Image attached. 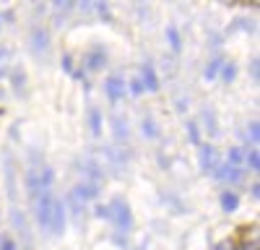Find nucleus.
Instances as JSON below:
<instances>
[{"label": "nucleus", "instance_id": "obj_1", "mask_svg": "<svg viewBox=\"0 0 260 250\" xmlns=\"http://www.w3.org/2000/svg\"><path fill=\"white\" fill-rule=\"evenodd\" d=\"M110 208H112V222L117 224V232H120V235H127L130 229H133V214H130L127 201L115 198V201L110 203Z\"/></svg>", "mask_w": 260, "mask_h": 250}, {"label": "nucleus", "instance_id": "obj_2", "mask_svg": "<svg viewBox=\"0 0 260 250\" xmlns=\"http://www.w3.org/2000/svg\"><path fill=\"white\" fill-rule=\"evenodd\" d=\"M198 159H201V172H216V167H219V154H216L213 146L208 143H201L198 146Z\"/></svg>", "mask_w": 260, "mask_h": 250}, {"label": "nucleus", "instance_id": "obj_3", "mask_svg": "<svg viewBox=\"0 0 260 250\" xmlns=\"http://www.w3.org/2000/svg\"><path fill=\"white\" fill-rule=\"evenodd\" d=\"M50 232L60 237L65 232V203L60 198L52 201V214H50Z\"/></svg>", "mask_w": 260, "mask_h": 250}, {"label": "nucleus", "instance_id": "obj_4", "mask_svg": "<svg viewBox=\"0 0 260 250\" xmlns=\"http://www.w3.org/2000/svg\"><path fill=\"white\" fill-rule=\"evenodd\" d=\"M104 91H107V97H110L112 104H117L125 97V91H127V83L120 76H110V78L104 81Z\"/></svg>", "mask_w": 260, "mask_h": 250}, {"label": "nucleus", "instance_id": "obj_5", "mask_svg": "<svg viewBox=\"0 0 260 250\" xmlns=\"http://www.w3.org/2000/svg\"><path fill=\"white\" fill-rule=\"evenodd\" d=\"M26 191H29V198H31V203H37V198H39V193H42L39 167H29V170H26Z\"/></svg>", "mask_w": 260, "mask_h": 250}, {"label": "nucleus", "instance_id": "obj_6", "mask_svg": "<svg viewBox=\"0 0 260 250\" xmlns=\"http://www.w3.org/2000/svg\"><path fill=\"white\" fill-rule=\"evenodd\" d=\"M141 83H143V89H148V91H159V76H156V71H154V66L151 63H143L141 66Z\"/></svg>", "mask_w": 260, "mask_h": 250}, {"label": "nucleus", "instance_id": "obj_7", "mask_svg": "<svg viewBox=\"0 0 260 250\" xmlns=\"http://www.w3.org/2000/svg\"><path fill=\"white\" fill-rule=\"evenodd\" d=\"M31 50L39 52V55L50 50V34H47V29H42V26L31 29Z\"/></svg>", "mask_w": 260, "mask_h": 250}, {"label": "nucleus", "instance_id": "obj_8", "mask_svg": "<svg viewBox=\"0 0 260 250\" xmlns=\"http://www.w3.org/2000/svg\"><path fill=\"white\" fill-rule=\"evenodd\" d=\"M73 196L78 198V201H91V198H96L99 196V185H94V182H89V180H83V182H78L76 188H73Z\"/></svg>", "mask_w": 260, "mask_h": 250}, {"label": "nucleus", "instance_id": "obj_9", "mask_svg": "<svg viewBox=\"0 0 260 250\" xmlns=\"http://www.w3.org/2000/svg\"><path fill=\"white\" fill-rule=\"evenodd\" d=\"M6 188H8L11 203H16V167H13V157L11 154H6Z\"/></svg>", "mask_w": 260, "mask_h": 250}, {"label": "nucleus", "instance_id": "obj_10", "mask_svg": "<svg viewBox=\"0 0 260 250\" xmlns=\"http://www.w3.org/2000/svg\"><path fill=\"white\" fill-rule=\"evenodd\" d=\"M107 66V52L104 47H94L89 55H86V68L89 71H102Z\"/></svg>", "mask_w": 260, "mask_h": 250}, {"label": "nucleus", "instance_id": "obj_11", "mask_svg": "<svg viewBox=\"0 0 260 250\" xmlns=\"http://www.w3.org/2000/svg\"><path fill=\"white\" fill-rule=\"evenodd\" d=\"M219 180H224V182H237V180H242V170H237V167H232V164H219L216 167V172H213Z\"/></svg>", "mask_w": 260, "mask_h": 250}, {"label": "nucleus", "instance_id": "obj_12", "mask_svg": "<svg viewBox=\"0 0 260 250\" xmlns=\"http://www.w3.org/2000/svg\"><path fill=\"white\" fill-rule=\"evenodd\" d=\"M219 201H221V208L226 214H232V211H237L240 208V196H237L234 191H224L221 196H219Z\"/></svg>", "mask_w": 260, "mask_h": 250}, {"label": "nucleus", "instance_id": "obj_13", "mask_svg": "<svg viewBox=\"0 0 260 250\" xmlns=\"http://www.w3.org/2000/svg\"><path fill=\"white\" fill-rule=\"evenodd\" d=\"M167 39H169V45H172V50H175V52L182 50V37H180V32H177L175 24H169V26H167Z\"/></svg>", "mask_w": 260, "mask_h": 250}, {"label": "nucleus", "instance_id": "obj_14", "mask_svg": "<svg viewBox=\"0 0 260 250\" xmlns=\"http://www.w3.org/2000/svg\"><path fill=\"white\" fill-rule=\"evenodd\" d=\"M221 66H224V60H221V57H213L208 66H206V71H203L206 81H213L216 76H219V73H221Z\"/></svg>", "mask_w": 260, "mask_h": 250}, {"label": "nucleus", "instance_id": "obj_15", "mask_svg": "<svg viewBox=\"0 0 260 250\" xmlns=\"http://www.w3.org/2000/svg\"><path fill=\"white\" fill-rule=\"evenodd\" d=\"M242 162H245V154L237 149V146H232V149L226 151V164H232V167H237V170H240Z\"/></svg>", "mask_w": 260, "mask_h": 250}, {"label": "nucleus", "instance_id": "obj_16", "mask_svg": "<svg viewBox=\"0 0 260 250\" xmlns=\"http://www.w3.org/2000/svg\"><path fill=\"white\" fill-rule=\"evenodd\" d=\"M89 125H91V133H94V136L102 133V112H99L96 107L89 110Z\"/></svg>", "mask_w": 260, "mask_h": 250}, {"label": "nucleus", "instance_id": "obj_17", "mask_svg": "<svg viewBox=\"0 0 260 250\" xmlns=\"http://www.w3.org/2000/svg\"><path fill=\"white\" fill-rule=\"evenodd\" d=\"M141 131H143V136H146V138H159V128L154 125V120H151V117H143Z\"/></svg>", "mask_w": 260, "mask_h": 250}, {"label": "nucleus", "instance_id": "obj_18", "mask_svg": "<svg viewBox=\"0 0 260 250\" xmlns=\"http://www.w3.org/2000/svg\"><path fill=\"white\" fill-rule=\"evenodd\" d=\"M203 128H206V133L208 136H216V133H219V128H216V117H213V112L211 110H203Z\"/></svg>", "mask_w": 260, "mask_h": 250}, {"label": "nucleus", "instance_id": "obj_19", "mask_svg": "<svg viewBox=\"0 0 260 250\" xmlns=\"http://www.w3.org/2000/svg\"><path fill=\"white\" fill-rule=\"evenodd\" d=\"M112 125H115V138H117V141H125V138H127V125H125V120L115 115V117H112Z\"/></svg>", "mask_w": 260, "mask_h": 250}, {"label": "nucleus", "instance_id": "obj_20", "mask_svg": "<svg viewBox=\"0 0 260 250\" xmlns=\"http://www.w3.org/2000/svg\"><path fill=\"white\" fill-rule=\"evenodd\" d=\"M187 136H190V143L192 146H201V131H198V122H192V120H187Z\"/></svg>", "mask_w": 260, "mask_h": 250}, {"label": "nucleus", "instance_id": "obj_21", "mask_svg": "<svg viewBox=\"0 0 260 250\" xmlns=\"http://www.w3.org/2000/svg\"><path fill=\"white\" fill-rule=\"evenodd\" d=\"M245 162L250 164V170H252V172H257V170H260V154H257V149H255V146H252V149L247 151Z\"/></svg>", "mask_w": 260, "mask_h": 250}, {"label": "nucleus", "instance_id": "obj_22", "mask_svg": "<svg viewBox=\"0 0 260 250\" xmlns=\"http://www.w3.org/2000/svg\"><path fill=\"white\" fill-rule=\"evenodd\" d=\"M221 78L226 83H232L237 78V66H234V63H224V66H221Z\"/></svg>", "mask_w": 260, "mask_h": 250}, {"label": "nucleus", "instance_id": "obj_23", "mask_svg": "<svg viewBox=\"0 0 260 250\" xmlns=\"http://www.w3.org/2000/svg\"><path fill=\"white\" fill-rule=\"evenodd\" d=\"M94 214L99 219H112V208H110V203H96L94 206Z\"/></svg>", "mask_w": 260, "mask_h": 250}, {"label": "nucleus", "instance_id": "obj_24", "mask_svg": "<svg viewBox=\"0 0 260 250\" xmlns=\"http://www.w3.org/2000/svg\"><path fill=\"white\" fill-rule=\"evenodd\" d=\"M68 203H71V211H73L76 216H81V214H83V206H86V203H83V201H78L73 193L68 196Z\"/></svg>", "mask_w": 260, "mask_h": 250}, {"label": "nucleus", "instance_id": "obj_25", "mask_svg": "<svg viewBox=\"0 0 260 250\" xmlns=\"http://www.w3.org/2000/svg\"><path fill=\"white\" fill-rule=\"evenodd\" d=\"M11 81H13V89L21 91V89H24V83H26V76L16 71V73H11Z\"/></svg>", "mask_w": 260, "mask_h": 250}, {"label": "nucleus", "instance_id": "obj_26", "mask_svg": "<svg viewBox=\"0 0 260 250\" xmlns=\"http://www.w3.org/2000/svg\"><path fill=\"white\" fill-rule=\"evenodd\" d=\"M94 11H96L104 21H112V13H110V6H107V3H96V6H94Z\"/></svg>", "mask_w": 260, "mask_h": 250}, {"label": "nucleus", "instance_id": "obj_27", "mask_svg": "<svg viewBox=\"0 0 260 250\" xmlns=\"http://www.w3.org/2000/svg\"><path fill=\"white\" fill-rule=\"evenodd\" d=\"M127 89L133 91V94H143V83H141V78L136 76V78H130L127 81Z\"/></svg>", "mask_w": 260, "mask_h": 250}, {"label": "nucleus", "instance_id": "obj_28", "mask_svg": "<svg viewBox=\"0 0 260 250\" xmlns=\"http://www.w3.org/2000/svg\"><path fill=\"white\" fill-rule=\"evenodd\" d=\"M247 133H250V141H252V146H255V143H257V138H260V131H257V122H255V120L250 122Z\"/></svg>", "mask_w": 260, "mask_h": 250}, {"label": "nucleus", "instance_id": "obj_29", "mask_svg": "<svg viewBox=\"0 0 260 250\" xmlns=\"http://www.w3.org/2000/svg\"><path fill=\"white\" fill-rule=\"evenodd\" d=\"M0 250H16V242L11 237H0Z\"/></svg>", "mask_w": 260, "mask_h": 250}, {"label": "nucleus", "instance_id": "obj_30", "mask_svg": "<svg viewBox=\"0 0 260 250\" xmlns=\"http://www.w3.org/2000/svg\"><path fill=\"white\" fill-rule=\"evenodd\" d=\"M62 71L73 73V57H71V55H62Z\"/></svg>", "mask_w": 260, "mask_h": 250}, {"label": "nucleus", "instance_id": "obj_31", "mask_svg": "<svg viewBox=\"0 0 260 250\" xmlns=\"http://www.w3.org/2000/svg\"><path fill=\"white\" fill-rule=\"evenodd\" d=\"M250 73H252V78L257 81V76H260V71H257V60H252V63H250Z\"/></svg>", "mask_w": 260, "mask_h": 250}, {"label": "nucleus", "instance_id": "obj_32", "mask_svg": "<svg viewBox=\"0 0 260 250\" xmlns=\"http://www.w3.org/2000/svg\"><path fill=\"white\" fill-rule=\"evenodd\" d=\"M216 250H234V245L232 242H219V245H216Z\"/></svg>", "mask_w": 260, "mask_h": 250}, {"label": "nucleus", "instance_id": "obj_33", "mask_svg": "<svg viewBox=\"0 0 260 250\" xmlns=\"http://www.w3.org/2000/svg\"><path fill=\"white\" fill-rule=\"evenodd\" d=\"M55 8H57V11H68V8H73V6H71V3H55Z\"/></svg>", "mask_w": 260, "mask_h": 250}, {"label": "nucleus", "instance_id": "obj_34", "mask_svg": "<svg viewBox=\"0 0 260 250\" xmlns=\"http://www.w3.org/2000/svg\"><path fill=\"white\" fill-rule=\"evenodd\" d=\"M6 57H8V50H6V47H0V66H3V60H6Z\"/></svg>", "mask_w": 260, "mask_h": 250}, {"label": "nucleus", "instance_id": "obj_35", "mask_svg": "<svg viewBox=\"0 0 260 250\" xmlns=\"http://www.w3.org/2000/svg\"><path fill=\"white\" fill-rule=\"evenodd\" d=\"M257 188H260V185H257V182H255V185H252V188H250V193H252V198H257V193H260V191H257Z\"/></svg>", "mask_w": 260, "mask_h": 250}, {"label": "nucleus", "instance_id": "obj_36", "mask_svg": "<svg viewBox=\"0 0 260 250\" xmlns=\"http://www.w3.org/2000/svg\"><path fill=\"white\" fill-rule=\"evenodd\" d=\"M0 18H3V16H0ZM0 26H3V21H0Z\"/></svg>", "mask_w": 260, "mask_h": 250}]
</instances>
